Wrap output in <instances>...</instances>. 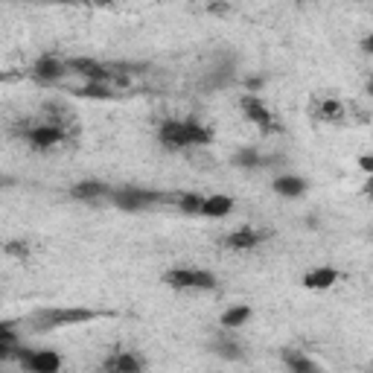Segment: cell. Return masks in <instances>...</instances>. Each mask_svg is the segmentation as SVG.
Wrapping results in <instances>:
<instances>
[{"label":"cell","instance_id":"9a60e30c","mask_svg":"<svg viewBox=\"0 0 373 373\" xmlns=\"http://www.w3.org/2000/svg\"><path fill=\"white\" fill-rule=\"evenodd\" d=\"M21 350H18V338L12 332L9 324H0V362H6V359H15Z\"/></svg>","mask_w":373,"mask_h":373},{"label":"cell","instance_id":"7a4b0ae2","mask_svg":"<svg viewBox=\"0 0 373 373\" xmlns=\"http://www.w3.org/2000/svg\"><path fill=\"white\" fill-rule=\"evenodd\" d=\"M164 283L172 289H199V292H210L216 289V277L210 271H199V268H172L164 274Z\"/></svg>","mask_w":373,"mask_h":373},{"label":"cell","instance_id":"603a6c76","mask_svg":"<svg viewBox=\"0 0 373 373\" xmlns=\"http://www.w3.org/2000/svg\"><path fill=\"white\" fill-rule=\"evenodd\" d=\"M359 164H362V169H364V172H373V158H370V154H364V158H362Z\"/></svg>","mask_w":373,"mask_h":373},{"label":"cell","instance_id":"7c38bea8","mask_svg":"<svg viewBox=\"0 0 373 373\" xmlns=\"http://www.w3.org/2000/svg\"><path fill=\"white\" fill-rule=\"evenodd\" d=\"M242 111L248 114V120H254V122H260V126H271V114L266 111V105L254 97V93H248V97H242Z\"/></svg>","mask_w":373,"mask_h":373},{"label":"cell","instance_id":"44dd1931","mask_svg":"<svg viewBox=\"0 0 373 373\" xmlns=\"http://www.w3.org/2000/svg\"><path fill=\"white\" fill-rule=\"evenodd\" d=\"M201 201L204 199H199V196H184L181 199V210L184 213H201Z\"/></svg>","mask_w":373,"mask_h":373},{"label":"cell","instance_id":"5bb4252c","mask_svg":"<svg viewBox=\"0 0 373 373\" xmlns=\"http://www.w3.org/2000/svg\"><path fill=\"white\" fill-rule=\"evenodd\" d=\"M338 280V271L335 268H315L303 277V286L306 289H330L332 283Z\"/></svg>","mask_w":373,"mask_h":373},{"label":"cell","instance_id":"e0dca14e","mask_svg":"<svg viewBox=\"0 0 373 373\" xmlns=\"http://www.w3.org/2000/svg\"><path fill=\"white\" fill-rule=\"evenodd\" d=\"M286 364L292 373H321V367L303 353H286Z\"/></svg>","mask_w":373,"mask_h":373},{"label":"cell","instance_id":"8fae6325","mask_svg":"<svg viewBox=\"0 0 373 373\" xmlns=\"http://www.w3.org/2000/svg\"><path fill=\"white\" fill-rule=\"evenodd\" d=\"M68 70H76V73L88 76L90 82H103V79H108V73L103 70V65H97L93 58H70Z\"/></svg>","mask_w":373,"mask_h":373},{"label":"cell","instance_id":"7402d4cb","mask_svg":"<svg viewBox=\"0 0 373 373\" xmlns=\"http://www.w3.org/2000/svg\"><path fill=\"white\" fill-rule=\"evenodd\" d=\"M324 114H330V120H335V114H341V105L327 103V105H324Z\"/></svg>","mask_w":373,"mask_h":373},{"label":"cell","instance_id":"30bf717a","mask_svg":"<svg viewBox=\"0 0 373 373\" xmlns=\"http://www.w3.org/2000/svg\"><path fill=\"white\" fill-rule=\"evenodd\" d=\"M274 193L283 196V199H298V196L306 193V181L298 178V175H280L274 181Z\"/></svg>","mask_w":373,"mask_h":373},{"label":"cell","instance_id":"ba28073f","mask_svg":"<svg viewBox=\"0 0 373 373\" xmlns=\"http://www.w3.org/2000/svg\"><path fill=\"white\" fill-rule=\"evenodd\" d=\"M231 210H233L231 196H210L201 201V216H207V219H225Z\"/></svg>","mask_w":373,"mask_h":373},{"label":"cell","instance_id":"277c9868","mask_svg":"<svg viewBox=\"0 0 373 373\" xmlns=\"http://www.w3.org/2000/svg\"><path fill=\"white\" fill-rule=\"evenodd\" d=\"M161 199H164L161 193L143 190V186H122V190H111V201L120 210H146V207H152L154 201H161Z\"/></svg>","mask_w":373,"mask_h":373},{"label":"cell","instance_id":"2e32d148","mask_svg":"<svg viewBox=\"0 0 373 373\" xmlns=\"http://www.w3.org/2000/svg\"><path fill=\"white\" fill-rule=\"evenodd\" d=\"M260 239H263V233L242 228V231H236V233L228 236V245H231V248H239V251H248V248H254Z\"/></svg>","mask_w":373,"mask_h":373},{"label":"cell","instance_id":"52a82bcc","mask_svg":"<svg viewBox=\"0 0 373 373\" xmlns=\"http://www.w3.org/2000/svg\"><path fill=\"white\" fill-rule=\"evenodd\" d=\"M26 140L33 143L36 149H50V146L65 140V132L56 129V126H38V129H33V132L26 135Z\"/></svg>","mask_w":373,"mask_h":373},{"label":"cell","instance_id":"5b68a950","mask_svg":"<svg viewBox=\"0 0 373 373\" xmlns=\"http://www.w3.org/2000/svg\"><path fill=\"white\" fill-rule=\"evenodd\" d=\"M18 359L29 373H58L61 367V359L53 350H23L18 353Z\"/></svg>","mask_w":373,"mask_h":373},{"label":"cell","instance_id":"ac0fdd59","mask_svg":"<svg viewBox=\"0 0 373 373\" xmlns=\"http://www.w3.org/2000/svg\"><path fill=\"white\" fill-rule=\"evenodd\" d=\"M248 318H251V309L248 306H233V309H228V312L222 315V327H242Z\"/></svg>","mask_w":373,"mask_h":373},{"label":"cell","instance_id":"8992f818","mask_svg":"<svg viewBox=\"0 0 373 373\" xmlns=\"http://www.w3.org/2000/svg\"><path fill=\"white\" fill-rule=\"evenodd\" d=\"M65 73H68V65H65V61H58V58H53V56L38 58L36 68H33V76L38 82H58Z\"/></svg>","mask_w":373,"mask_h":373},{"label":"cell","instance_id":"4fadbf2b","mask_svg":"<svg viewBox=\"0 0 373 373\" xmlns=\"http://www.w3.org/2000/svg\"><path fill=\"white\" fill-rule=\"evenodd\" d=\"M73 199H82V201H93V199H103V196H111V190L100 181H82L70 190Z\"/></svg>","mask_w":373,"mask_h":373},{"label":"cell","instance_id":"3957f363","mask_svg":"<svg viewBox=\"0 0 373 373\" xmlns=\"http://www.w3.org/2000/svg\"><path fill=\"white\" fill-rule=\"evenodd\" d=\"M36 318L41 330H56V327H73V324L93 321L97 312H90V309H41Z\"/></svg>","mask_w":373,"mask_h":373},{"label":"cell","instance_id":"9c48e42d","mask_svg":"<svg viewBox=\"0 0 373 373\" xmlns=\"http://www.w3.org/2000/svg\"><path fill=\"white\" fill-rule=\"evenodd\" d=\"M105 373H143V362L135 353H117L105 364Z\"/></svg>","mask_w":373,"mask_h":373},{"label":"cell","instance_id":"d6986e66","mask_svg":"<svg viewBox=\"0 0 373 373\" xmlns=\"http://www.w3.org/2000/svg\"><path fill=\"white\" fill-rule=\"evenodd\" d=\"M233 164L239 167V169H251V167H260V152L257 149H242L236 158H233Z\"/></svg>","mask_w":373,"mask_h":373},{"label":"cell","instance_id":"6da1fadb","mask_svg":"<svg viewBox=\"0 0 373 373\" xmlns=\"http://www.w3.org/2000/svg\"><path fill=\"white\" fill-rule=\"evenodd\" d=\"M158 137H161V143L164 146H169V149H190V146H204V143H210V132L207 129H201L199 122H193V120H169V122H164L161 126V132H158Z\"/></svg>","mask_w":373,"mask_h":373},{"label":"cell","instance_id":"ffe728a7","mask_svg":"<svg viewBox=\"0 0 373 373\" xmlns=\"http://www.w3.org/2000/svg\"><path fill=\"white\" fill-rule=\"evenodd\" d=\"M79 93H82V97H97V100H108V97H111V90H108L105 85H100V82H97V85L82 88Z\"/></svg>","mask_w":373,"mask_h":373}]
</instances>
